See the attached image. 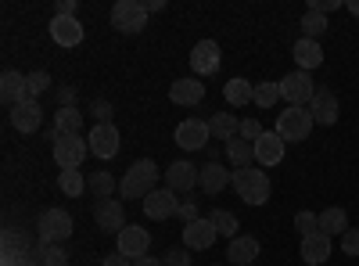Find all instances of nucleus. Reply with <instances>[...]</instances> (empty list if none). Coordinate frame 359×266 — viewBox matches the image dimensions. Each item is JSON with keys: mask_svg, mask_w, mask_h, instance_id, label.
<instances>
[{"mask_svg": "<svg viewBox=\"0 0 359 266\" xmlns=\"http://www.w3.org/2000/svg\"><path fill=\"white\" fill-rule=\"evenodd\" d=\"M262 133H266V130H262V123H259V119H241V130H237V137H245L248 144H255Z\"/></svg>", "mask_w": 359, "mask_h": 266, "instance_id": "nucleus-39", "label": "nucleus"}, {"mask_svg": "<svg viewBox=\"0 0 359 266\" xmlns=\"http://www.w3.org/2000/svg\"><path fill=\"white\" fill-rule=\"evenodd\" d=\"M341 252L352 255V259H359V230H345L341 234Z\"/></svg>", "mask_w": 359, "mask_h": 266, "instance_id": "nucleus-41", "label": "nucleus"}, {"mask_svg": "<svg viewBox=\"0 0 359 266\" xmlns=\"http://www.w3.org/2000/svg\"><path fill=\"white\" fill-rule=\"evenodd\" d=\"M320 230L327 234V238H334V234H345V230H348V213L338 209V205L323 209V213H320Z\"/></svg>", "mask_w": 359, "mask_h": 266, "instance_id": "nucleus-29", "label": "nucleus"}, {"mask_svg": "<svg viewBox=\"0 0 359 266\" xmlns=\"http://www.w3.org/2000/svg\"><path fill=\"white\" fill-rule=\"evenodd\" d=\"M230 184H233V173H230V169H223L219 162L201 166V180H198V187H201L205 194H219V191H226Z\"/></svg>", "mask_w": 359, "mask_h": 266, "instance_id": "nucleus-20", "label": "nucleus"}, {"mask_svg": "<svg viewBox=\"0 0 359 266\" xmlns=\"http://www.w3.org/2000/svg\"><path fill=\"white\" fill-rule=\"evenodd\" d=\"M101 266H133V259H126L123 252H111V255H104Z\"/></svg>", "mask_w": 359, "mask_h": 266, "instance_id": "nucleus-46", "label": "nucleus"}, {"mask_svg": "<svg viewBox=\"0 0 359 266\" xmlns=\"http://www.w3.org/2000/svg\"><path fill=\"white\" fill-rule=\"evenodd\" d=\"M162 262H165V266H191V248H184V245L169 248V252L162 255Z\"/></svg>", "mask_w": 359, "mask_h": 266, "instance_id": "nucleus-40", "label": "nucleus"}, {"mask_svg": "<svg viewBox=\"0 0 359 266\" xmlns=\"http://www.w3.org/2000/svg\"><path fill=\"white\" fill-rule=\"evenodd\" d=\"M277 98H280V83H273V79L255 83V94H252V101H255L259 108H273V105H277Z\"/></svg>", "mask_w": 359, "mask_h": 266, "instance_id": "nucleus-33", "label": "nucleus"}, {"mask_svg": "<svg viewBox=\"0 0 359 266\" xmlns=\"http://www.w3.org/2000/svg\"><path fill=\"white\" fill-rule=\"evenodd\" d=\"M94 220H97L101 230L123 234V230H126V209H123V201H115V198H101V201H94Z\"/></svg>", "mask_w": 359, "mask_h": 266, "instance_id": "nucleus-12", "label": "nucleus"}, {"mask_svg": "<svg viewBox=\"0 0 359 266\" xmlns=\"http://www.w3.org/2000/svg\"><path fill=\"white\" fill-rule=\"evenodd\" d=\"M86 191L101 201V198H111V194L118 191V180H115L108 169H97V173H90V176H86Z\"/></svg>", "mask_w": 359, "mask_h": 266, "instance_id": "nucleus-27", "label": "nucleus"}, {"mask_svg": "<svg viewBox=\"0 0 359 266\" xmlns=\"http://www.w3.org/2000/svg\"><path fill=\"white\" fill-rule=\"evenodd\" d=\"M147 248H151V234H147L144 227H126L123 234H118L115 252H123L126 259H140V255H147Z\"/></svg>", "mask_w": 359, "mask_h": 266, "instance_id": "nucleus-16", "label": "nucleus"}, {"mask_svg": "<svg viewBox=\"0 0 359 266\" xmlns=\"http://www.w3.org/2000/svg\"><path fill=\"white\" fill-rule=\"evenodd\" d=\"M86 144H90V155H97V159L108 162V159L118 155V130L111 123H97L94 130H90Z\"/></svg>", "mask_w": 359, "mask_h": 266, "instance_id": "nucleus-11", "label": "nucleus"}, {"mask_svg": "<svg viewBox=\"0 0 359 266\" xmlns=\"http://www.w3.org/2000/svg\"><path fill=\"white\" fill-rule=\"evenodd\" d=\"M208 130H212L216 137H223V140H233L237 130H241V119H237V115H226V112H216L212 119H208Z\"/></svg>", "mask_w": 359, "mask_h": 266, "instance_id": "nucleus-31", "label": "nucleus"}, {"mask_svg": "<svg viewBox=\"0 0 359 266\" xmlns=\"http://www.w3.org/2000/svg\"><path fill=\"white\" fill-rule=\"evenodd\" d=\"M345 8H348L352 15H359V0H348V4H345Z\"/></svg>", "mask_w": 359, "mask_h": 266, "instance_id": "nucleus-50", "label": "nucleus"}, {"mask_svg": "<svg viewBox=\"0 0 359 266\" xmlns=\"http://www.w3.org/2000/svg\"><path fill=\"white\" fill-rule=\"evenodd\" d=\"M40 230V245H62L72 238V216L65 209H47L36 223Z\"/></svg>", "mask_w": 359, "mask_h": 266, "instance_id": "nucleus-6", "label": "nucleus"}, {"mask_svg": "<svg viewBox=\"0 0 359 266\" xmlns=\"http://www.w3.org/2000/svg\"><path fill=\"white\" fill-rule=\"evenodd\" d=\"M165 8V0H147V15H151V11H162Z\"/></svg>", "mask_w": 359, "mask_h": 266, "instance_id": "nucleus-49", "label": "nucleus"}, {"mask_svg": "<svg viewBox=\"0 0 359 266\" xmlns=\"http://www.w3.org/2000/svg\"><path fill=\"white\" fill-rule=\"evenodd\" d=\"M309 115L316 126H334L338 123V94L327 91V86H316V94L309 101Z\"/></svg>", "mask_w": 359, "mask_h": 266, "instance_id": "nucleus-10", "label": "nucleus"}, {"mask_svg": "<svg viewBox=\"0 0 359 266\" xmlns=\"http://www.w3.org/2000/svg\"><path fill=\"white\" fill-rule=\"evenodd\" d=\"M294 230L302 234V238H309V234L320 230V216H313V213H294Z\"/></svg>", "mask_w": 359, "mask_h": 266, "instance_id": "nucleus-38", "label": "nucleus"}, {"mask_svg": "<svg viewBox=\"0 0 359 266\" xmlns=\"http://www.w3.org/2000/svg\"><path fill=\"white\" fill-rule=\"evenodd\" d=\"M176 144L184 147V152H198V147H205L208 144V137H212V130H208V123H201V119H184L176 126Z\"/></svg>", "mask_w": 359, "mask_h": 266, "instance_id": "nucleus-14", "label": "nucleus"}, {"mask_svg": "<svg viewBox=\"0 0 359 266\" xmlns=\"http://www.w3.org/2000/svg\"><path fill=\"white\" fill-rule=\"evenodd\" d=\"M284 159V140H280V133L273 130V133H262L259 140H255V162L259 166H277Z\"/></svg>", "mask_w": 359, "mask_h": 266, "instance_id": "nucleus-23", "label": "nucleus"}, {"mask_svg": "<svg viewBox=\"0 0 359 266\" xmlns=\"http://www.w3.org/2000/svg\"><path fill=\"white\" fill-rule=\"evenodd\" d=\"M54 15H65V18H76V0H57Z\"/></svg>", "mask_w": 359, "mask_h": 266, "instance_id": "nucleus-45", "label": "nucleus"}, {"mask_svg": "<svg viewBox=\"0 0 359 266\" xmlns=\"http://www.w3.org/2000/svg\"><path fill=\"white\" fill-rule=\"evenodd\" d=\"M302 33H306V40H316V36H323L327 33V15H320V11H306L302 15Z\"/></svg>", "mask_w": 359, "mask_h": 266, "instance_id": "nucleus-35", "label": "nucleus"}, {"mask_svg": "<svg viewBox=\"0 0 359 266\" xmlns=\"http://www.w3.org/2000/svg\"><path fill=\"white\" fill-rule=\"evenodd\" d=\"M313 126H316V123H313L309 108H291V105H287V108L277 115V133H280L284 144H287V140H306Z\"/></svg>", "mask_w": 359, "mask_h": 266, "instance_id": "nucleus-5", "label": "nucleus"}, {"mask_svg": "<svg viewBox=\"0 0 359 266\" xmlns=\"http://www.w3.org/2000/svg\"><path fill=\"white\" fill-rule=\"evenodd\" d=\"M184 223H194L198 220V201H180V213H176Z\"/></svg>", "mask_w": 359, "mask_h": 266, "instance_id": "nucleus-42", "label": "nucleus"}, {"mask_svg": "<svg viewBox=\"0 0 359 266\" xmlns=\"http://www.w3.org/2000/svg\"><path fill=\"white\" fill-rule=\"evenodd\" d=\"M144 25H147V4H140V0H115L111 4V29L140 33Z\"/></svg>", "mask_w": 359, "mask_h": 266, "instance_id": "nucleus-4", "label": "nucleus"}, {"mask_svg": "<svg viewBox=\"0 0 359 266\" xmlns=\"http://www.w3.org/2000/svg\"><path fill=\"white\" fill-rule=\"evenodd\" d=\"M233 191L248 205H266L273 184H269V176L259 166H245V169H233Z\"/></svg>", "mask_w": 359, "mask_h": 266, "instance_id": "nucleus-2", "label": "nucleus"}, {"mask_svg": "<svg viewBox=\"0 0 359 266\" xmlns=\"http://www.w3.org/2000/svg\"><path fill=\"white\" fill-rule=\"evenodd\" d=\"M50 152H54V162L62 166V169H79L83 159L90 155V144L79 137V133H54L50 137Z\"/></svg>", "mask_w": 359, "mask_h": 266, "instance_id": "nucleus-3", "label": "nucleus"}, {"mask_svg": "<svg viewBox=\"0 0 359 266\" xmlns=\"http://www.w3.org/2000/svg\"><path fill=\"white\" fill-rule=\"evenodd\" d=\"M191 69L194 76H212L219 69V44L216 40H198L191 51Z\"/></svg>", "mask_w": 359, "mask_h": 266, "instance_id": "nucleus-15", "label": "nucleus"}, {"mask_svg": "<svg viewBox=\"0 0 359 266\" xmlns=\"http://www.w3.org/2000/svg\"><path fill=\"white\" fill-rule=\"evenodd\" d=\"M309 8H313V11H320V15H327V11H334V8H341V0H313Z\"/></svg>", "mask_w": 359, "mask_h": 266, "instance_id": "nucleus-44", "label": "nucleus"}, {"mask_svg": "<svg viewBox=\"0 0 359 266\" xmlns=\"http://www.w3.org/2000/svg\"><path fill=\"white\" fill-rule=\"evenodd\" d=\"M140 205H144V216L147 220H172L180 213V194L169 191V187H158V191L147 194Z\"/></svg>", "mask_w": 359, "mask_h": 266, "instance_id": "nucleus-8", "label": "nucleus"}, {"mask_svg": "<svg viewBox=\"0 0 359 266\" xmlns=\"http://www.w3.org/2000/svg\"><path fill=\"white\" fill-rule=\"evenodd\" d=\"M212 266H223V262H212Z\"/></svg>", "mask_w": 359, "mask_h": 266, "instance_id": "nucleus-51", "label": "nucleus"}, {"mask_svg": "<svg viewBox=\"0 0 359 266\" xmlns=\"http://www.w3.org/2000/svg\"><path fill=\"white\" fill-rule=\"evenodd\" d=\"M133 266H165L162 259H151V255H140V259H133Z\"/></svg>", "mask_w": 359, "mask_h": 266, "instance_id": "nucleus-47", "label": "nucleus"}, {"mask_svg": "<svg viewBox=\"0 0 359 266\" xmlns=\"http://www.w3.org/2000/svg\"><path fill=\"white\" fill-rule=\"evenodd\" d=\"M302 259H306L309 266L327 262V259H331V238H327L323 230H316V234H309V238H302Z\"/></svg>", "mask_w": 359, "mask_h": 266, "instance_id": "nucleus-24", "label": "nucleus"}, {"mask_svg": "<svg viewBox=\"0 0 359 266\" xmlns=\"http://www.w3.org/2000/svg\"><path fill=\"white\" fill-rule=\"evenodd\" d=\"M158 184V166H155V159H140V162H133L130 169H126V176L118 180V194H123L126 201H144L151 191H158L155 187Z\"/></svg>", "mask_w": 359, "mask_h": 266, "instance_id": "nucleus-1", "label": "nucleus"}, {"mask_svg": "<svg viewBox=\"0 0 359 266\" xmlns=\"http://www.w3.org/2000/svg\"><path fill=\"white\" fill-rule=\"evenodd\" d=\"M40 262L43 266H69V252L62 245H40Z\"/></svg>", "mask_w": 359, "mask_h": 266, "instance_id": "nucleus-36", "label": "nucleus"}, {"mask_svg": "<svg viewBox=\"0 0 359 266\" xmlns=\"http://www.w3.org/2000/svg\"><path fill=\"white\" fill-rule=\"evenodd\" d=\"M259 238H252V234H237V238L230 241V248H226V259L233 262V266H252V259L259 255Z\"/></svg>", "mask_w": 359, "mask_h": 266, "instance_id": "nucleus-21", "label": "nucleus"}, {"mask_svg": "<svg viewBox=\"0 0 359 266\" xmlns=\"http://www.w3.org/2000/svg\"><path fill=\"white\" fill-rule=\"evenodd\" d=\"M50 40H54L57 47H76V44H83V25H79V18L54 15V18H50Z\"/></svg>", "mask_w": 359, "mask_h": 266, "instance_id": "nucleus-17", "label": "nucleus"}, {"mask_svg": "<svg viewBox=\"0 0 359 266\" xmlns=\"http://www.w3.org/2000/svg\"><path fill=\"white\" fill-rule=\"evenodd\" d=\"M57 187H62V194L69 198H79L86 191V176L79 169H62V176H57Z\"/></svg>", "mask_w": 359, "mask_h": 266, "instance_id": "nucleus-32", "label": "nucleus"}, {"mask_svg": "<svg viewBox=\"0 0 359 266\" xmlns=\"http://www.w3.org/2000/svg\"><path fill=\"white\" fill-rule=\"evenodd\" d=\"M169 101L172 105H201L205 101V86H201V79H176L172 86H169Z\"/></svg>", "mask_w": 359, "mask_h": 266, "instance_id": "nucleus-22", "label": "nucleus"}, {"mask_svg": "<svg viewBox=\"0 0 359 266\" xmlns=\"http://www.w3.org/2000/svg\"><path fill=\"white\" fill-rule=\"evenodd\" d=\"M57 98H62V108H69V105H72V86H62V91H57Z\"/></svg>", "mask_w": 359, "mask_h": 266, "instance_id": "nucleus-48", "label": "nucleus"}, {"mask_svg": "<svg viewBox=\"0 0 359 266\" xmlns=\"http://www.w3.org/2000/svg\"><path fill=\"white\" fill-rule=\"evenodd\" d=\"M198 180H201V169H194L191 162H172L169 169H165V187L169 191H176V194H187V191H194L198 187Z\"/></svg>", "mask_w": 359, "mask_h": 266, "instance_id": "nucleus-13", "label": "nucleus"}, {"mask_svg": "<svg viewBox=\"0 0 359 266\" xmlns=\"http://www.w3.org/2000/svg\"><path fill=\"white\" fill-rule=\"evenodd\" d=\"M313 94H316V86H313L309 72H302V69H294V72H287V76L280 79V98H284L291 108H306V105L313 101Z\"/></svg>", "mask_w": 359, "mask_h": 266, "instance_id": "nucleus-7", "label": "nucleus"}, {"mask_svg": "<svg viewBox=\"0 0 359 266\" xmlns=\"http://www.w3.org/2000/svg\"><path fill=\"white\" fill-rule=\"evenodd\" d=\"M83 119H86V115H83L76 105H69V108H57V112H54V133H79Z\"/></svg>", "mask_w": 359, "mask_h": 266, "instance_id": "nucleus-30", "label": "nucleus"}, {"mask_svg": "<svg viewBox=\"0 0 359 266\" xmlns=\"http://www.w3.org/2000/svg\"><path fill=\"white\" fill-rule=\"evenodd\" d=\"M216 238H219V230L212 227V220H208V216H198L194 223H184V248H191V252L212 248Z\"/></svg>", "mask_w": 359, "mask_h": 266, "instance_id": "nucleus-9", "label": "nucleus"}, {"mask_svg": "<svg viewBox=\"0 0 359 266\" xmlns=\"http://www.w3.org/2000/svg\"><path fill=\"white\" fill-rule=\"evenodd\" d=\"M226 159H230V166H233V169H245V166H252V162H255V144H248L245 137H233V140H226Z\"/></svg>", "mask_w": 359, "mask_h": 266, "instance_id": "nucleus-26", "label": "nucleus"}, {"mask_svg": "<svg viewBox=\"0 0 359 266\" xmlns=\"http://www.w3.org/2000/svg\"><path fill=\"white\" fill-rule=\"evenodd\" d=\"M208 220H212V227H216V230L223 234V238H230V241L237 238V230H241V223H237V216H233V213H226V209H216V213L208 216Z\"/></svg>", "mask_w": 359, "mask_h": 266, "instance_id": "nucleus-34", "label": "nucleus"}, {"mask_svg": "<svg viewBox=\"0 0 359 266\" xmlns=\"http://www.w3.org/2000/svg\"><path fill=\"white\" fill-rule=\"evenodd\" d=\"M252 94H255V86H252L248 79H241V76H233V79L223 86V98H226V105H233V108L248 105V101H252Z\"/></svg>", "mask_w": 359, "mask_h": 266, "instance_id": "nucleus-28", "label": "nucleus"}, {"mask_svg": "<svg viewBox=\"0 0 359 266\" xmlns=\"http://www.w3.org/2000/svg\"><path fill=\"white\" fill-rule=\"evenodd\" d=\"M291 54H294V62H298V69H302V72H313V69L323 65V51H320L316 40H306L302 36V40L291 47Z\"/></svg>", "mask_w": 359, "mask_h": 266, "instance_id": "nucleus-25", "label": "nucleus"}, {"mask_svg": "<svg viewBox=\"0 0 359 266\" xmlns=\"http://www.w3.org/2000/svg\"><path fill=\"white\" fill-rule=\"evenodd\" d=\"M0 98H4V105H22V101H33L29 98V86H25V76L15 72V69H4V76H0Z\"/></svg>", "mask_w": 359, "mask_h": 266, "instance_id": "nucleus-19", "label": "nucleus"}, {"mask_svg": "<svg viewBox=\"0 0 359 266\" xmlns=\"http://www.w3.org/2000/svg\"><path fill=\"white\" fill-rule=\"evenodd\" d=\"M40 123H43V108H40V101H22V105L11 108V126H15L18 133H36Z\"/></svg>", "mask_w": 359, "mask_h": 266, "instance_id": "nucleus-18", "label": "nucleus"}, {"mask_svg": "<svg viewBox=\"0 0 359 266\" xmlns=\"http://www.w3.org/2000/svg\"><path fill=\"white\" fill-rule=\"evenodd\" d=\"M25 86H29V98L36 101L43 91H50V76H47V72H29V76H25Z\"/></svg>", "mask_w": 359, "mask_h": 266, "instance_id": "nucleus-37", "label": "nucleus"}, {"mask_svg": "<svg viewBox=\"0 0 359 266\" xmlns=\"http://www.w3.org/2000/svg\"><path fill=\"white\" fill-rule=\"evenodd\" d=\"M90 112L97 115V123H111V105H104V101H94V105H90Z\"/></svg>", "mask_w": 359, "mask_h": 266, "instance_id": "nucleus-43", "label": "nucleus"}]
</instances>
